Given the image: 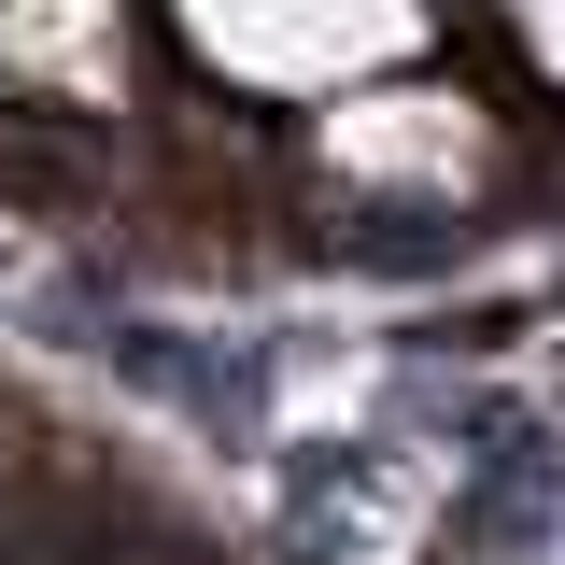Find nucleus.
<instances>
[{"instance_id": "3", "label": "nucleus", "mask_w": 565, "mask_h": 565, "mask_svg": "<svg viewBox=\"0 0 565 565\" xmlns=\"http://www.w3.org/2000/svg\"><path fill=\"white\" fill-rule=\"evenodd\" d=\"M0 85L14 99H114L128 85V14L114 0H0Z\"/></svg>"}, {"instance_id": "1", "label": "nucleus", "mask_w": 565, "mask_h": 565, "mask_svg": "<svg viewBox=\"0 0 565 565\" xmlns=\"http://www.w3.org/2000/svg\"><path fill=\"white\" fill-rule=\"evenodd\" d=\"M170 29L199 43V71L255 85V99H353L367 71L438 43L424 0H170Z\"/></svg>"}, {"instance_id": "2", "label": "nucleus", "mask_w": 565, "mask_h": 565, "mask_svg": "<svg viewBox=\"0 0 565 565\" xmlns=\"http://www.w3.org/2000/svg\"><path fill=\"white\" fill-rule=\"evenodd\" d=\"M311 156H326V184H340V199L452 212L494 156H509V141H494V114L467 99V85H353V99H326Z\"/></svg>"}, {"instance_id": "4", "label": "nucleus", "mask_w": 565, "mask_h": 565, "mask_svg": "<svg viewBox=\"0 0 565 565\" xmlns=\"http://www.w3.org/2000/svg\"><path fill=\"white\" fill-rule=\"evenodd\" d=\"M523 57H537V71L565 85V0H523Z\"/></svg>"}]
</instances>
